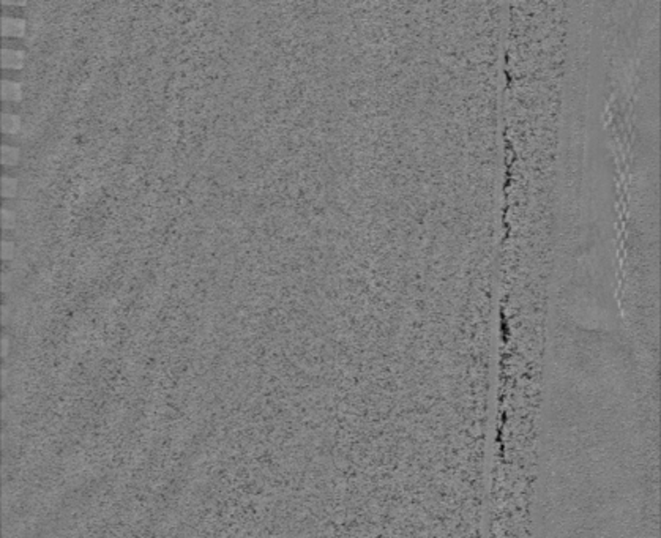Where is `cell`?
<instances>
[{"instance_id": "cell-4", "label": "cell", "mask_w": 661, "mask_h": 538, "mask_svg": "<svg viewBox=\"0 0 661 538\" xmlns=\"http://www.w3.org/2000/svg\"><path fill=\"white\" fill-rule=\"evenodd\" d=\"M21 127V119L16 114H2V128L6 133H16Z\"/></svg>"}, {"instance_id": "cell-7", "label": "cell", "mask_w": 661, "mask_h": 538, "mask_svg": "<svg viewBox=\"0 0 661 538\" xmlns=\"http://www.w3.org/2000/svg\"><path fill=\"white\" fill-rule=\"evenodd\" d=\"M14 222H16V213L8 210V209H2V226L3 227H13Z\"/></svg>"}, {"instance_id": "cell-5", "label": "cell", "mask_w": 661, "mask_h": 538, "mask_svg": "<svg viewBox=\"0 0 661 538\" xmlns=\"http://www.w3.org/2000/svg\"><path fill=\"white\" fill-rule=\"evenodd\" d=\"M19 158V150L11 145H2V163L3 164H14Z\"/></svg>"}, {"instance_id": "cell-6", "label": "cell", "mask_w": 661, "mask_h": 538, "mask_svg": "<svg viewBox=\"0 0 661 538\" xmlns=\"http://www.w3.org/2000/svg\"><path fill=\"white\" fill-rule=\"evenodd\" d=\"M16 187H18V182L14 177H8V175L2 177V194L13 196L16 193Z\"/></svg>"}, {"instance_id": "cell-8", "label": "cell", "mask_w": 661, "mask_h": 538, "mask_svg": "<svg viewBox=\"0 0 661 538\" xmlns=\"http://www.w3.org/2000/svg\"><path fill=\"white\" fill-rule=\"evenodd\" d=\"M14 242H11V240H3L2 242V257H5V259H8V257H11L13 254H14Z\"/></svg>"}, {"instance_id": "cell-1", "label": "cell", "mask_w": 661, "mask_h": 538, "mask_svg": "<svg viewBox=\"0 0 661 538\" xmlns=\"http://www.w3.org/2000/svg\"><path fill=\"white\" fill-rule=\"evenodd\" d=\"M26 32V21L14 16L2 18V33L10 36H21Z\"/></svg>"}, {"instance_id": "cell-3", "label": "cell", "mask_w": 661, "mask_h": 538, "mask_svg": "<svg viewBox=\"0 0 661 538\" xmlns=\"http://www.w3.org/2000/svg\"><path fill=\"white\" fill-rule=\"evenodd\" d=\"M21 96H22V87L19 82L10 79L2 81V98L14 101V99H19Z\"/></svg>"}, {"instance_id": "cell-2", "label": "cell", "mask_w": 661, "mask_h": 538, "mask_svg": "<svg viewBox=\"0 0 661 538\" xmlns=\"http://www.w3.org/2000/svg\"><path fill=\"white\" fill-rule=\"evenodd\" d=\"M26 52L21 49H2V63L5 66L19 68L24 63Z\"/></svg>"}]
</instances>
